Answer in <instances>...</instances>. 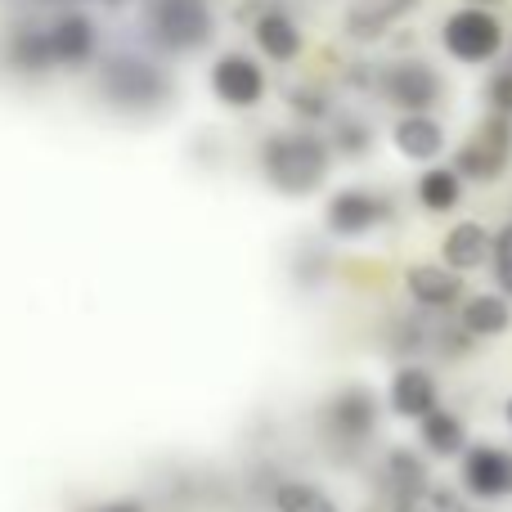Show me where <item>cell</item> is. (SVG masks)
<instances>
[{"label": "cell", "instance_id": "19", "mask_svg": "<svg viewBox=\"0 0 512 512\" xmlns=\"http://www.w3.org/2000/svg\"><path fill=\"white\" fill-rule=\"evenodd\" d=\"M418 445H423L427 459L450 463V459H463V450L472 445V436H468V423H463L454 409L436 405L427 418H418Z\"/></svg>", "mask_w": 512, "mask_h": 512}, {"label": "cell", "instance_id": "10", "mask_svg": "<svg viewBox=\"0 0 512 512\" xmlns=\"http://www.w3.org/2000/svg\"><path fill=\"white\" fill-rule=\"evenodd\" d=\"M436 405H441V382H436V373L427 369L423 360H400L387 378V391H382V409L405 418V423H418V418H427Z\"/></svg>", "mask_w": 512, "mask_h": 512}, {"label": "cell", "instance_id": "26", "mask_svg": "<svg viewBox=\"0 0 512 512\" xmlns=\"http://www.w3.org/2000/svg\"><path fill=\"white\" fill-rule=\"evenodd\" d=\"M288 108H292V117H301V126H319L333 117V99H328L319 86H292Z\"/></svg>", "mask_w": 512, "mask_h": 512}, {"label": "cell", "instance_id": "25", "mask_svg": "<svg viewBox=\"0 0 512 512\" xmlns=\"http://www.w3.org/2000/svg\"><path fill=\"white\" fill-rule=\"evenodd\" d=\"M387 512H472V508H468V499H463L459 490L427 481V486L409 490V495L387 499Z\"/></svg>", "mask_w": 512, "mask_h": 512}, {"label": "cell", "instance_id": "15", "mask_svg": "<svg viewBox=\"0 0 512 512\" xmlns=\"http://www.w3.org/2000/svg\"><path fill=\"white\" fill-rule=\"evenodd\" d=\"M454 319H459V328L477 346L481 342H495V337H508V328H512V301L499 288L468 292V297L459 301V310H454Z\"/></svg>", "mask_w": 512, "mask_h": 512}, {"label": "cell", "instance_id": "9", "mask_svg": "<svg viewBox=\"0 0 512 512\" xmlns=\"http://www.w3.org/2000/svg\"><path fill=\"white\" fill-rule=\"evenodd\" d=\"M459 486L477 504H504V499H512V450L495 441H472L459 459Z\"/></svg>", "mask_w": 512, "mask_h": 512}, {"label": "cell", "instance_id": "21", "mask_svg": "<svg viewBox=\"0 0 512 512\" xmlns=\"http://www.w3.org/2000/svg\"><path fill=\"white\" fill-rule=\"evenodd\" d=\"M414 198H418V207H423V212H432V216L459 212V203H463V176L454 167H445V162H432V167H423V176H418Z\"/></svg>", "mask_w": 512, "mask_h": 512}, {"label": "cell", "instance_id": "30", "mask_svg": "<svg viewBox=\"0 0 512 512\" xmlns=\"http://www.w3.org/2000/svg\"><path fill=\"white\" fill-rule=\"evenodd\" d=\"M504 423H508V427H512V396H508V400H504Z\"/></svg>", "mask_w": 512, "mask_h": 512}, {"label": "cell", "instance_id": "23", "mask_svg": "<svg viewBox=\"0 0 512 512\" xmlns=\"http://www.w3.org/2000/svg\"><path fill=\"white\" fill-rule=\"evenodd\" d=\"M328 149L333 158H346V162H360L373 153V126L364 122L360 113H333L328 117Z\"/></svg>", "mask_w": 512, "mask_h": 512}, {"label": "cell", "instance_id": "17", "mask_svg": "<svg viewBox=\"0 0 512 512\" xmlns=\"http://www.w3.org/2000/svg\"><path fill=\"white\" fill-rule=\"evenodd\" d=\"M490 248H495V230L490 225L459 221L441 239V265H450L454 274H477L481 265H490Z\"/></svg>", "mask_w": 512, "mask_h": 512}, {"label": "cell", "instance_id": "24", "mask_svg": "<svg viewBox=\"0 0 512 512\" xmlns=\"http://www.w3.org/2000/svg\"><path fill=\"white\" fill-rule=\"evenodd\" d=\"M270 504H274V512H342V504H337L324 486L301 481V477H283L279 486H274Z\"/></svg>", "mask_w": 512, "mask_h": 512}, {"label": "cell", "instance_id": "8", "mask_svg": "<svg viewBox=\"0 0 512 512\" xmlns=\"http://www.w3.org/2000/svg\"><path fill=\"white\" fill-rule=\"evenodd\" d=\"M373 90H378L396 113H432L445 95V81L427 59H396V63H382L378 68Z\"/></svg>", "mask_w": 512, "mask_h": 512}, {"label": "cell", "instance_id": "16", "mask_svg": "<svg viewBox=\"0 0 512 512\" xmlns=\"http://www.w3.org/2000/svg\"><path fill=\"white\" fill-rule=\"evenodd\" d=\"M391 149L414 167H432L445 153V126L432 113H400L391 126Z\"/></svg>", "mask_w": 512, "mask_h": 512}, {"label": "cell", "instance_id": "3", "mask_svg": "<svg viewBox=\"0 0 512 512\" xmlns=\"http://www.w3.org/2000/svg\"><path fill=\"white\" fill-rule=\"evenodd\" d=\"M99 95L117 113H153L171 99V77L162 63L144 59L135 50H117L104 54V63H99Z\"/></svg>", "mask_w": 512, "mask_h": 512}, {"label": "cell", "instance_id": "7", "mask_svg": "<svg viewBox=\"0 0 512 512\" xmlns=\"http://www.w3.org/2000/svg\"><path fill=\"white\" fill-rule=\"evenodd\" d=\"M396 216V203L378 189H364V185H346L337 194H328L324 203V230L328 239H342V243H355V239H369L378 234L382 225Z\"/></svg>", "mask_w": 512, "mask_h": 512}, {"label": "cell", "instance_id": "14", "mask_svg": "<svg viewBox=\"0 0 512 512\" xmlns=\"http://www.w3.org/2000/svg\"><path fill=\"white\" fill-rule=\"evenodd\" d=\"M45 36H50L54 68L77 72V68H86V63H95V54H99V27H95V18L81 14V9H63V14L45 27Z\"/></svg>", "mask_w": 512, "mask_h": 512}, {"label": "cell", "instance_id": "4", "mask_svg": "<svg viewBox=\"0 0 512 512\" xmlns=\"http://www.w3.org/2000/svg\"><path fill=\"white\" fill-rule=\"evenodd\" d=\"M140 27L162 54H198L216 36L212 0H140Z\"/></svg>", "mask_w": 512, "mask_h": 512}, {"label": "cell", "instance_id": "6", "mask_svg": "<svg viewBox=\"0 0 512 512\" xmlns=\"http://www.w3.org/2000/svg\"><path fill=\"white\" fill-rule=\"evenodd\" d=\"M450 167L463 176V185H495V180H504L512 167V117L504 113L481 117L477 131L454 149Z\"/></svg>", "mask_w": 512, "mask_h": 512}, {"label": "cell", "instance_id": "2", "mask_svg": "<svg viewBox=\"0 0 512 512\" xmlns=\"http://www.w3.org/2000/svg\"><path fill=\"white\" fill-rule=\"evenodd\" d=\"M382 427V396L369 382H342L319 405V441L333 450V459H355L369 450V441Z\"/></svg>", "mask_w": 512, "mask_h": 512}, {"label": "cell", "instance_id": "1", "mask_svg": "<svg viewBox=\"0 0 512 512\" xmlns=\"http://www.w3.org/2000/svg\"><path fill=\"white\" fill-rule=\"evenodd\" d=\"M261 176L274 194L283 198H310L328 185V171H333V149L319 131L297 126V131H274L265 135L261 153Z\"/></svg>", "mask_w": 512, "mask_h": 512}, {"label": "cell", "instance_id": "18", "mask_svg": "<svg viewBox=\"0 0 512 512\" xmlns=\"http://www.w3.org/2000/svg\"><path fill=\"white\" fill-rule=\"evenodd\" d=\"M423 5V0H351L346 5V36L351 41H382L387 36V27H396L405 14H414V9Z\"/></svg>", "mask_w": 512, "mask_h": 512}, {"label": "cell", "instance_id": "22", "mask_svg": "<svg viewBox=\"0 0 512 512\" xmlns=\"http://www.w3.org/2000/svg\"><path fill=\"white\" fill-rule=\"evenodd\" d=\"M5 63L18 72H32V77H41V72L54 68V54H50V36H45V27H14L5 41Z\"/></svg>", "mask_w": 512, "mask_h": 512}, {"label": "cell", "instance_id": "13", "mask_svg": "<svg viewBox=\"0 0 512 512\" xmlns=\"http://www.w3.org/2000/svg\"><path fill=\"white\" fill-rule=\"evenodd\" d=\"M405 297L423 315H454L459 301L468 297V283L441 261H414L405 265Z\"/></svg>", "mask_w": 512, "mask_h": 512}, {"label": "cell", "instance_id": "12", "mask_svg": "<svg viewBox=\"0 0 512 512\" xmlns=\"http://www.w3.org/2000/svg\"><path fill=\"white\" fill-rule=\"evenodd\" d=\"M212 95L221 99L225 108H234V113H248L265 99V90H270V81H265V68L252 59V54L243 50H225L221 59L212 63Z\"/></svg>", "mask_w": 512, "mask_h": 512}, {"label": "cell", "instance_id": "27", "mask_svg": "<svg viewBox=\"0 0 512 512\" xmlns=\"http://www.w3.org/2000/svg\"><path fill=\"white\" fill-rule=\"evenodd\" d=\"M490 274H495V288L512 301V221L495 230V248H490Z\"/></svg>", "mask_w": 512, "mask_h": 512}, {"label": "cell", "instance_id": "31", "mask_svg": "<svg viewBox=\"0 0 512 512\" xmlns=\"http://www.w3.org/2000/svg\"><path fill=\"white\" fill-rule=\"evenodd\" d=\"M463 5H486L490 9V5H499V0H463Z\"/></svg>", "mask_w": 512, "mask_h": 512}, {"label": "cell", "instance_id": "29", "mask_svg": "<svg viewBox=\"0 0 512 512\" xmlns=\"http://www.w3.org/2000/svg\"><path fill=\"white\" fill-rule=\"evenodd\" d=\"M90 512H149L140 504V499H108V504H99V508H90Z\"/></svg>", "mask_w": 512, "mask_h": 512}, {"label": "cell", "instance_id": "11", "mask_svg": "<svg viewBox=\"0 0 512 512\" xmlns=\"http://www.w3.org/2000/svg\"><path fill=\"white\" fill-rule=\"evenodd\" d=\"M239 18H248L256 50H261L270 63H292V59H301V50H306V32H301V23H297V18H292L283 5H274V0H261V5H243Z\"/></svg>", "mask_w": 512, "mask_h": 512}, {"label": "cell", "instance_id": "5", "mask_svg": "<svg viewBox=\"0 0 512 512\" xmlns=\"http://www.w3.org/2000/svg\"><path fill=\"white\" fill-rule=\"evenodd\" d=\"M508 45V32L499 23L495 9L486 5H459L450 18L441 23V50L450 54L463 68H481V63H495Z\"/></svg>", "mask_w": 512, "mask_h": 512}, {"label": "cell", "instance_id": "28", "mask_svg": "<svg viewBox=\"0 0 512 512\" xmlns=\"http://www.w3.org/2000/svg\"><path fill=\"white\" fill-rule=\"evenodd\" d=\"M486 104L490 113H504L512 117V68H495L486 81Z\"/></svg>", "mask_w": 512, "mask_h": 512}, {"label": "cell", "instance_id": "20", "mask_svg": "<svg viewBox=\"0 0 512 512\" xmlns=\"http://www.w3.org/2000/svg\"><path fill=\"white\" fill-rule=\"evenodd\" d=\"M432 481V468H427V454L423 450H409V445H391L382 454V495L396 499L409 495V490L427 486Z\"/></svg>", "mask_w": 512, "mask_h": 512}]
</instances>
